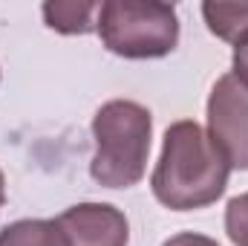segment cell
Instances as JSON below:
<instances>
[{
	"mask_svg": "<svg viewBox=\"0 0 248 246\" xmlns=\"http://www.w3.org/2000/svg\"><path fill=\"white\" fill-rule=\"evenodd\" d=\"M228 177L231 165L214 148L208 130L193 119H179L165 130L150 191L170 211H196L225 194Z\"/></svg>",
	"mask_w": 248,
	"mask_h": 246,
	"instance_id": "obj_1",
	"label": "cell"
},
{
	"mask_svg": "<svg viewBox=\"0 0 248 246\" xmlns=\"http://www.w3.org/2000/svg\"><path fill=\"white\" fill-rule=\"evenodd\" d=\"M153 139V113L133 102L113 99L101 105L93 116L95 154L90 162V177L104 188H133L147 171Z\"/></svg>",
	"mask_w": 248,
	"mask_h": 246,
	"instance_id": "obj_2",
	"label": "cell"
},
{
	"mask_svg": "<svg viewBox=\"0 0 248 246\" xmlns=\"http://www.w3.org/2000/svg\"><path fill=\"white\" fill-rule=\"evenodd\" d=\"M95 32L101 44L127 61L165 58L179 44V15L162 0H104Z\"/></svg>",
	"mask_w": 248,
	"mask_h": 246,
	"instance_id": "obj_3",
	"label": "cell"
},
{
	"mask_svg": "<svg viewBox=\"0 0 248 246\" xmlns=\"http://www.w3.org/2000/svg\"><path fill=\"white\" fill-rule=\"evenodd\" d=\"M208 136L231 171H248V87L225 72L208 96Z\"/></svg>",
	"mask_w": 248,
	"mask_h": 246,
	"instance_id": "obj_4",
	"label": "cell"
},
{
	"mask_svg": "<svg viewBox=\"0 0 248 246\" xmlns=\"http://www.w3.org/2000/svg\"><path fill=\"white\" fill-rule=\"evenodd\" d=\"M66 246H127L130 223L122 209L110 203H78L55 217Z\"/></svg>",
	"mask_w": 248,
	"mask_h": 246,
	"instance_id": "obj_5",
	"label": "cell"
},
{
	"mask_svg": "<svg viewBox=\"0 0 248 246\" xmlns=\"http://www.w3.org/2000/svg\"><path fill=\"white\" fill-rule=\"evenodd\" d=\"M101 3H78V0H55L44 3V20L52 32L58 35H90L95 32V18H98Z\"/></svg>",
	"mask_w": 248,
	"mask_h": 246,
	"instance_id": "obj_6",
	"label": "cell"
},
{
	"mask_svg": "<svg viewBox=\"0 0 248 246\" xmlns=\"http://www.w3.org/2000/svg\"><path fill=\"white\" fill-rule=\"evenodd\" d=\"M202 18L208 23V32L217 35L225 44H240L248 38V0L243 3H222V0H205Z\"/></svg>",
	"mask_w": 248,
	"mask_h": 246,
	"instance_id": "obj_7",
	"label": "cell"
},
{
	"mask_svg": "<svg viewBox=\"0 0 248 246\" xmlns=\"http://www.w3.org/2000/svg\"><path fill=\"white\" fill-rule=\"evenodd\" d=\"M0 246H66L58 220H15L0 229Z\"/></svg>",
	"mask_w": 248,
	"mask_h": 246,
	"instance_id": "obj_8",
	"label": "cell"
},
{
	"mask_svg": "<svg viewBox=\"0 0 248 246\" xmlns=\"http://www.w3.org/2000/svg\"><path fill=\"white\" fill-rule=\"evenodd\" d=\"M225 235L234 246H248V191L228 200V206H225Z\"/></svg>",
	"mask_w": 248,
	"mask_h": 246,
	"instance_id": "obj_9",
	"label": "cell"
},
{
	"mask_svg": "<svg viewBox=\"0 0 248 246\" xmlns=\"http://www.w3.org/2000/svg\"><path fill=\"white\" fill-rule=\"evenodd\" d=\"M231 67H234L231 72H234V75H237V78H240V81L248 87V38H246V41H240V44L234 47Z\"/></svg>",
	"mask_w": 248,
	"mask_h": 246,
	"instance_id": "obj_10",
	"label": "cell"
},
{
	"mask_svg": "<svg viewBox=\"0 0 248 246\" xmlns=\"http://www.w3.org/2000/svg\"><path fill=\"white\" fill-rule=\"evenodd\" d=\"M162 246H219V244L208 235H199V232H179V235L168 238Z\"/></svg>",
	"mask_w": 248,
	"mask_h": 246,
	"instance_id": "obj_11",
	"label": "cell"
},
{
	"mask_svg": "<svg viewBox=\"0 0 248 246\" xmlns=\"http://www.w3.org/2000/svg\"><path fill=\"white\" fill-rule=\"evenodd\" d=\"M3 203H6V177L0 171V211H3Z\"/></svg>",
	"mask_w": 248,
	"mask_h": 246,
	"instance_id": "obj_12",
	"label": "cell"
}]
</instances>
